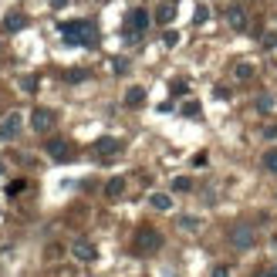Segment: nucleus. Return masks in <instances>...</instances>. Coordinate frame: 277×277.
<instances>
[{
    "mask_svg": "<svg viewBox=\"0 0 277 277\" xmlns=\"http://www.w3.org/2000/svg\"><path fill=\"white\" fill-rule=\"evenodd\" d=\"M210 277H230V267L227 264H216V267H213V274Z\"/></svg>",
    "mask_w": 277,
    "mask_h": 277,
    "instance_id": "obj_20",
    "label": "nucleus"
},
{
    "mask_svg": "<svg viewBox=\"0 0 277 277\" xmlns=\"http://www.w3.org/2000/svg\"><path fill=\"white\" fill-rule=\"evenodd\" d=\"M24 186H27L24 180H14V183H7V196H17V193H24Z\"/></svg>",
    "mask_w": 277,
    "mask_h": 277,
    "instance_id": "obj_19",
    "label": "nucleus"
},
{
    "mask_svg": "<svg viewBox=\"0 0 277 277\" xmlns=\"http://www.w3.org/2000/svg\"><path fill=\"white\" fill-rule=\"evenodd\" d=\"M24 27H27V17H24V14H17V10H14V14L4 17V31L14 34V31H24Z\"/></svg>",
    "mask_w": 277,
    "mask_h": 277,
    "instance_id": "obj_10",
    "label": "nucleus"
},
{
    "mask_svg": "<svg viewBox=\"0 0 277 277\" xmlns=\"http://www.w3.org/2000/svg\"><path fill=\"white\" fill-rule=\"evenodd\" d=\"M71 253L78 257V261L88 264V261H95V257H98V247L91 244V240H85V236H78V240L71 244Z\"/></svg>",
    "mask_w": 277,
    "mask_h": 277,
    "instance_id": "obj_7",
    "label": "nucleus"
},
{
    "mask_svg": "<svg viewBox=\"0 0 277 277\" xmlns=\"http://www.w3.org/2000/svg\"><path fill=\"white\" fill-rule=\"evenodd\" d=\"M149 206H152V210H169L172 196L169 193H152V196H149Z\"/></svg>",
    "mask_w": 277,
    "mask_h": 277,
    "instance_id": "obj_15",
    "label": "nucleus"
},
{
    "mask_svg": "<svg viewBox=\"0 0 277 277\" xmlns=\"http://www.w3.org/2000/svg\"><path fill=\"white\" fill-rule=\"evenodd\" d=\"M261 166H264L267 172H277V149H267V152H264Z\"/></svg>",
    "mask_w": 277,
    "mask_h": 277,
    "instance_id": "obj_16",
    "label": "nucleus"
},
{
    "mask_svg": "<svg viewBox=\"0 0 277 277\" xmlns=\"http://www.w3.org/2000/svg\"><path fill=\"white\" fill-rule=\"evenodd\" d=\"M172 17H176V7H172V4H159V10H155V24H172Z\"/></svg>",
    "mask_w": 277,
    "mask_h": 277,
    "instance_id": "obj_14",
    "label": "nucleus"
},
{
    "mask_svg": "<svg viewBox=\"0 0 277 277\" xmlns=\"http://www.w3.org/2000/svg\"><path fill=\"white\" fill-rule=\"evenodd\" d=\"M65 78H68V82H82V78H88V71H82V68H78V71H68Z\"/></svg>",
    "mask_w": 277,
    "mask_h": 277,
    "instance_id": "obj_21",
    "label": "nucleus"
},
{
    "mask_svg": "<svg viewBox=\"0 0 277 277\" xmlns=\"http://www.w3.org/2000/svg\"><path fill=\"white\" fill-rule=\"evenodd\" d=\"M159 247H163V233H159V230L142 227V230L135 233V250H138V253H155Z\"/></svg>",
    "mask_w": 277,
    "mask_h": 277,
    "instance_id": "obj_2",
    "label": "nucleus"
},
{
    "mask_svg": "<svg viewBox=\"0 0 277 277\" xmlns=\"http://www.w3.org/2000/svg\"><path fill=\"white\" fill-rule=\"evenodd\" d=\"M257 277H270V270H261V274H257Z\"/></svg>",
    "mask_w": 277,
    "mask_h": 277,
    "instance_id": "obj_26",
    "label": "nucleus"
},
{
    "mask_svg": "<svg viewBox=\"0 0 277 277\" xmlns=\"http://www.w3.org/2000/svg\"><path fill=\"white\" fill-rule=\"evenodd\" d=\"M227 21H230V27H233V31H244V27H247L244 7H230V10H227Z\"/></svg>",
    "mask_w": 277,
    "mask_h": 277,
    "instance_id": "obj_11",
    "label": "nucleus"
},
{
    "mask_svg": "<svg viewBox=\"0 0 277 277\" xmlns=\"http://www.w3.org/2000/svg\"><path fill=\"white\" fill-rule=\"evenodd\" d=\"M65 4H68V0H51V7H54V10H61Z\"/></svg>",
    "mask_w": 277,
    "mask_h": 277,
    "instance_id": "obj_24",
    "label": "nucleus"
},
{
    "mask_svg": "<svg viewBox=\"0 0 277 277\" xmlns=\"http://www.w3.org/2000/svg\"><path fill=\"white\" fill-rule=\"evenodd\" d=\"M267 270H270V277H277V264H270V267H267Z\"/></svg>",
    "mask_w": 277,
    "mask_h": 277,
    "instance_id": "obj_25",
    "label": "nucleus"
},
{
    "mask_svg": "<svg viewBox=\"0 0 277 277\" xmlns=\"http://www.w3.org/2000/svg\"><path fill=\"white\" fill-rule=\"evenodd\" d=\"M44 152H48L51 159H57V163H65V159H71V146H68L65 138H48V146H44Z\"/></svg>",
    "mask_w": 277,
    "mask_h": 277,
    "instance_id": "obj_8",
    "label": "nucleus"
},
{
    "mask_svg": "<svg viewBox=\"0 0 277 277\" xmlns=\"http://www.w3.org/2000/svg\"><path fill=\"white\" fill-rule=\"evenodd\" d=\"M122 193H125V180H118V176H115V180L105 183V196H108V200H118Z\"/></svg>",
    "mask_w": 277,
    "mask_h": 277,
    "instance_id": "obj_13",
    "label": "nucleus"
},
{
    "mask_svg": "<svg viewBox=\"0 0 277 277\" xmlns=\"http://www.w3.org/2000/svg\"><path fill=\"white\" fill-rule=\"evenodd\" d=\"M61 37L71 48H88V44H95L98 31L91 21H61Z\"/></svg>",
    "mask_w": 277,
    "mask_h": 277,
    "instance_id": "obj_1",
    "label": "nucleus"
},
{
    "mask_svg": "<svg viewBox=\"0 0 277 277\" xmlns=\"http://www.w3.org/2000/svg\"><path fill=\"white\" fill-rule=\"evenodd\" d=\"M172 189H176V193H189V189H193V183H189L186 176H176V180H172Z\"/></svg>",
    "mask_w": 277,
    "mask_h": 277,
    "instance_id": "obj_18",
    "label": "nucleus"
},
{
    "mask_svg": "<svg viewBox=\"0 0 277 277\" xmlns=\"http://www.w3.org/2000/svg\"><path fill=\"white\" fill-rule=\"evenodd\" d=\"M118 149H122V142H118V138H98V142H95V152L102 155V159H112Z\"/></svg>",
    "mask_w": 277,
    "mask_h": 277,
    "instance_id": "obj_9",
    "label": "nucleus"
},
{
    "mask_svg": "<svg viewBox=\"0 0 277 277\" xmlns=\"http://www.w3.org/2000/svg\"><path fill=\"white\" fill-rule=\"evenodd\" d=\"M21 125H24L21 112L4 115V122H0V138H4V142H14V138H17V132H21Z\"/></svg>",
    "mask_w": 277,
    "mask_h": 277,
    "instance_id": "obj_5",
    "label": "nucleus"
},
{
    "mask_svg": "<svg viewBox=\"0 0 277 277\" xmlns=\"http://www.w3.org/2000/svg\"><path fill=\"white\" fill-rule=\"evenodd\" d=\"M0 172H4V163H0Z\"/></svg>",
    "mask_w": 277,
    "mask_h": 277,
    "instance_id": "obj_27",
    "label": "nucleus"
},
{
    "mask_svg": "<svg viewBox=\"0 0 277 277\" xmlns=\"http://www.w3.org/2000/svg\"><path fill=\"white\" fill-rule=\"evenodd\" d=\"M264 135H267V138H277V125H267V129H264Z\"/></svg>",
    "mask_w": 277,
    "mask_h": 277,
    "instance_id": "obj_23",
    "label": "nucleus"
},
{
    "mask_svg": "<svg viewBox=\"0 0 277 277\" xmlns=\"http://www.w3.org/2000/svg\"><path fill=\"white\" fill-rule=\"evenodd\" d=\"M31 125H34V132H51L54 129V112H51V108H34Z\"/></svg>",
    "mask_w": 277,
    "mask_h": 277,
    "instance_id": "obj_6",
    "label": "nucleus"
},
{
    "mask_svg": "<svg viewBox=\"0 0 277 277\" xmlns=\"http://www.w3.org/2000/svg\"><path fill=\"white\" fill-rule=\"evenodd\" d=\"M253 240H257V230H253L250 223H240V227L230 230V247H233V250H250Z\"/></svg>",
    "mask_w": 277,
    "mask_h": 277,
    "instance_id": "obj_3",
    "label": "nucleus"
},
{
    "mask_svg": "<svg viewBox=\"0 0 277 277\" xmlns=\"http://www.w3.org/2000/svg\"><path fill=\"white\" fill-rule=\"evenodd\" d=\"M206 21H210V10L200 7V10H196V24H206Z\"/></svg>",
    "mask_w": 277,
    "mask_h": 277,
    "instance_id": "obj_22",
    "label": "nucleus"
},
{
    "mask_svg": "<svg viewBox=\"0 0 277 277\" xmlns=\"http://www.w3.org/2000/svg\"><path fill=\"white\" fill-rule=\"evenodd\" d=\"M233 74H236V82H250V78H253V68H250V65H236Z\"/></svg>",
    "mask_w": 277,
    "mask_h": 277,
    "instance_id": "obj_17",
    "label": "nucleus"
},
{
    "mask_svg": "<svg viewBox=\"0 0 277 277\" xmlns=\"http://www.w3.org/2000/svg\"><path fill=\"white\" fill-rule=\"evenodd\" d=\"M142 102H146V88H138V85H132V88L125 91V105H129V108H138Z\"/></svg>",
    "mask_w": 277,
    "mask_h": 277,
    "instance_id": "obj_12",
    "label": "nucleus"
},
{
    "mask_svg": "<svg viewBox=\"0 0 277 277\" xmlns=\"http://www.w3.org/2000/svg\"><path fill=\"white\" fill-rule=\"evenodd\" d=\"M149 21H152V17H149V10H146V7L129 10V21H125V37H132V41H135L138 34L149 27Z\"/></svg>",
    "mask_w": 277,
    "mask_h": 277,
    "instance_id": "obj_4",
    "label": "nucleus"
}]
</instances>
